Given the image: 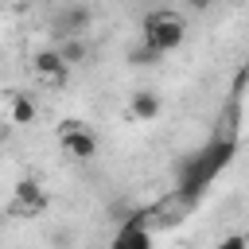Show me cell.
Wrapping results in <instances>:
<instances>
[{
	"mask_svg": "<svg viewBox=\"0 0 249 249\" xmlns=\"http://www.w3.org/2000/svg\"><path fill=\"white\" fill-rule=\"evenodd\" d=\"M160 58H163V54H156L148 43H136V47L128 51V62H132V66H156Z\"/></svg>",
	"mask_w": 249,
	"mask_h": 249,
	"instance_id": "obj_9",
	"label": "cell"
},
{
	"mask_svg": "<svg viewBox=\"0 0 249 249\" xmlns=\"http://www.w3.org/2000/svg\"><path fill=\"white\" fill-rule=\"evenodd\" d=\"M160 109H163V101H160L156 89H136V93L128 97V117H132V121H156Z\"/></svg>",
	"mask_w": 249,
	"mask_h": 249,
	"instance_id": "obj_6",
	"label": "cell"
},
{
	"mask_svg": "<svg viewBox=\"0 0 249 249\" xmlns=\"http://www.w3.org/2000/svg\"><path fill=\"white\" fill-rule=\"evenodd\" d=\"M35 101H31V93H19V89H12V124H31L35 121Z\"/></svg>",
	"mask_w": 249,
	"mask_h": 249,
	"instance_id": "obj_8",
	"label": "cell"
},
{
	"mask_svg": "<svg viewBox=\"0 0 249 249\" xmlns=\"http://www.w3.org/2000/svg\"><path fill=\"white\" fill-rule=\"evenodd\" d=\"M183 39H187V23L179 19V12L160 8V12H148V16H144V35H140V43H148L156 54L179 51Z\"/></svg>",
	"mask_w": 249,
	"mask_h": 249,
	"instance_id": "obj_1",
	"label": "cell"
},
{
	"mask_svg": "<svg viewBox=\"0 0 249 249\" xmlns=\"http://www.w3.org/2000/svg\"><path fill=\"white\" fill-rule=\"evenodd\" d=\"M43 210H47V191H43L35 179H19V183H16V202H12V214L39 218Z\"/></svg>",
	"mask_w": 249,
	"mask_h": 249,
	"instance_id": "obj_4",
	"label": "cell"
},
{
	"mask_svg": "<svg viewBox=\"0 0 249 249\" xmlns=\"http://www.w3.org/2000/svg\"><path fill=\"white\" fill-rule=\"evenodd\" d=\"M218 249H249V237L245 233H230V237L218 241Z\"/></svg>",
	"mask_w": 249,
	"mask_h": 249,
	"instance_id": "obj_10",
	"label": "cell"
},
{
	"mask_svg": "<svg viewBox=\"0 0 249 249\" xmlns=\"http://www.w3.org/2000/svg\"><path fill=\"white\" fill-rule=\"evenodd\" d=\"M31 70H35L47 86H62V82H66V74H70V70L62 66V58H58V51H54V47L35 51V54H31Z\"/></svg>",
	"mask_w": 249,
	"mask_h": 249,
	"instance_id": "obj_5",
	"label": "cell"
},
{
	"mask_svg": "<svg viewBox=\"0 0 249 249\" xmlns=\"http://www.w3.org/2000/svg\"><path fill=\"white\" fill-rule=\"evenodd\" d=\"M89 23H93V8H89V4H62V8L54 12V19H51L58 43H62V39H86Z\"/></svg>",
	"mask_w": 249,
	"mask_h": 249,
	"instance_id": "obj_3",
	"label": "cell"
},
{
	"mask_svg": "<svg viewBox=\"0 0 249 249\" xmlns=\"http://www.w3.org/2000/svg\"><path fill=\"white\" fill-rule=\"evenodd\" d=\"M54 51H58V58H62V66H66V70L89 58V43H86V39H62Z\"/></svg>",
	"mask_w": 249,
	"mask_h": 249,
	"instance_id": "obj_7",
	"label": "cell"
},
{
	"mask_svg": "<svg viewBox=\"0 0 249 249\" xmlns=\"http://www.w3.org/2000/svg\"><path fill=\"white\" fill-rule=\"evenodd\" d=\"M58 140H62V152H66L70 160H78V163H86V160L97 156V136H93L78 117H66V121L58 124Z\"/></svg>",
	"mask_w": 249,
	"mask_h": 249,
	"instance_id": "obj_2",
	"label": "cell"
}]
</instances>
